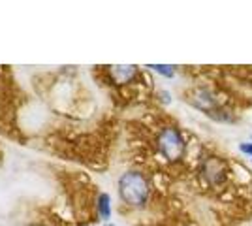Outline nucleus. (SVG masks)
Masks as SVG:
<instances>
[{
	"label": "nucleus",
	"mask_w": 252,
	"mask_h": 226,
	"mask_svg": "<svg viewBox=\"0 0 252 226\" xmlns=\"http://www.w3.org/2000/svg\"><path fill=\"white\" fill-rule=\"evenodd\" d=\"M151 185L145 173L139 170H128L119 177V196L130 207H143L149 200Z\"/></svg>",
	"instance_id": "nucleus-1"
},
{
	"label": "nucleus",
	"mask_w": 252,
	"mask_h": 226,
	"mask_svg": "<svg viewBox=\"0 0 252 226\" xmlns=\"http://www.w3.org/2000/svg\"><path fill=\"white\" fill-rule=\"evenodd\" d=\"M157 149L168 162H179L187 153V140L177 127H164L157 136Z\"/></svg>",
	"instance_id": "nucleus-2"
},
{
	"label": "nucleus",
	"mask_w": 252,
	"mask_h": 226,
	"mask_svg": "<svg viewBox=\"0 0 252 226\" xmlns=\"http://www.w3.org/2000/svg\"><path fill=\"white\" fill-rule=\"evenodd\" d=\"M189 102L196 109H200L207 115H213L219 111V98L213 95V91L207 87H198L189 95Z\"/></svg>",
	"instance_id": "nucleus-3"
},
{
	"label": "nucleus",
	"mask_w": 252,
	"mask_h": 226,
	"mask_svg": "<svg viewBox=\"0 0 252 226\" xmlns=\"http://www.w3.org/2000/svg\"><path fill=\"white\" fill-rule=\"evenodd\" d=\"M226 173H228L226 172V164L219 157H207L201 162V177L207 185L217 187V185L224 183Z\"/></svg>",
	"instance_id": "nucleus-4"
},
{
	"label": "nucleus",
	"mask_w": 252,
	"mask_h": 226,
	"mask_svg": "<svg viewBox=\"0 0 252 226\" xmlns=\"http://www.w3.org/2000/svg\"><path fill=\"white\" fill-rule=\"evenodd\" d=\"M109 74L113 77V81L123 85V83H130L137 75V66L134 65H121V66H111Z\"/></svg>",
	"instance_id": "nucleus-5"
},
{
	"label": "nucleus",
	"mask_w": 252,
	"mask_h": 226,
	"mask_svg": "<svg viewBox=\"0 0 252 226\" xmlns=\"http://www.w3.org/2000/svg\"><path fill=\"white\" fill-rule=\"evenodd\" d=\"M96 209L102 221H109L111 217V196L107 193H100L96 198Z\"/></svg>",
	"instance_id": "nucleus-6"
},
{
	"label": "nucleus",
	"mask_w": 252,
	"mask_h": 226,
	"mask_svg": "<svg viewBox=\"0 0 252 226\" xmlns=\"http://www.w3.org/2000/svg\"><path fill=\"white\" fill-rule=\"evenodd\" d=\"M151 70H155L157 74L164 75V77H173L175 75V66L171 65H151Z\"/></svg>",
	"instance_id": "nucleus-7"
},
{
	"label": "nucleus",
	"mask_w": 252,
	"mask_h": 226,
	"mask_svg": "<svg viewBox=\"0 0 252 226\" xmlns=\"http://www.w3.org/2000/svg\"><path fill=\"white\" fill-rule=\"evenodd\" d=\"M239 151H241L245 157H251L252 159V141H241L239 143Z\"/></svg>",
	"instance_id": "nucleus-8"
},
{
	"label": "nucleus",
	"mask_w": 252,
	"mask_h": 226,
	"mask_svg": "<svg viewBox=\"0 0 252 226\" xmlns=\"http://www.w3.org/2000/svg\"><path fill=\"white\" fill-rule=\"evenodd\" d=\"M160 97H162V102H164V104H169V93L162 91V93H160Z\"/></svg>",
	"instance_id": "nucleus-9"
},
{
	"label": "nucleus",
	"mask_w": 252,
	"mask_h": 226,
	"mask_svg": "<svg viewBox=\"0 0 252 226\" xmlns=\"http://www.w3.org/2000/svg\"><path fill=\"white\" fill-rule=\"evenodd\" d=\"M105 226H115V225H105Z\"/></svg>",
	"instance_id": "nucleus-10"
}]
</instances>
